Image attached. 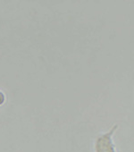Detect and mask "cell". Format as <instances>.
<instances>
[{
    "label": "cell",
    "instance_id": "7a4b0ae2",
    "mask_svg": "<svg viewBox=\"0 0 134 152\" xmlns=\"http://www.w3.org/2000/svg\"><path fill=\"white\" fill-rule=\"evenodd\" d=\"M5 101H6V95L2 91H0V106H2L5 103Z\"/></svg>",
    "mask_w": 134,
    "mask_h": 152
},
{
    "label": "cell",
    "instance_id": "6da1fadb",
    "mask_svg": "<svg viewBox=\"0 0 134 152\" xmlns=\"http://www.w3.org/2000/svg\"><path fill=\"white\" fill-rule=\"evenodd\" d=\"M118 125L114 124L107 132L99 135L95 141V152H117L113 140V136Z\"/></svg>",
    "mask_w": 134,
    "mask_h": 152
}]
</instances>
